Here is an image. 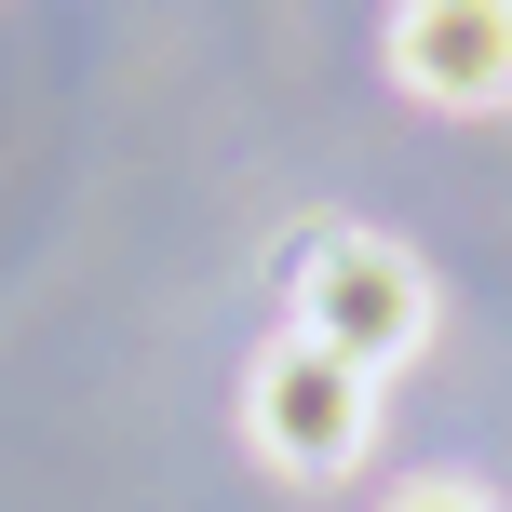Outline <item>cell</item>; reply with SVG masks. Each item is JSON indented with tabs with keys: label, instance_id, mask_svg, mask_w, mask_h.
Here are the masks:
<instances>
[{
	"label": "cell",
	"instance_id": "3957f363",
	"mask_svg": "<svg viewBox=\"0 0 512 512\" xmlns=\"http://www.w3.org/2000/svg\"><path fill=\"white\" fill-rule=\"evenodd\" d=\"M391 81L418 108H499L512 95V0H391Z\"/></svg>",
	"mask_w": 512,
	"mask_h": 512
},
{
	"label": "cell",
	"instance_id": "277c9868",
	"mask_svg": "<svg viewBox=\"0 0 512 512\" xmlns=\"http://www.w3.org/2000/svg\"><path fill=\"white\" fill-rule=\"evenodd\" d=\"M391 512H499L472 472H418V486H391Z\"/></svg>",
	"mask_w": 512,
	"mask_h": 512
},
{
	"label": "cell",
	"instance_id": "6da1fadb",
	"mask_svg": "<svg viewBox=\"0 0 512 512\" xmlns=\"http://www.w3.org/2000/svg\"><path fill=\"white\" fill-rule=\"evenodd\" d=\"M243 445L283 472V486H337V472L378 445V378L324 337H270L243 378Z\"/></svg>",
	"mask_w": 512,
	"mask_h": 512
},
{
	"label": "cell",
	"instance_id": "7a4b0ae2",
	"mask_svg": "<svg viewBox=\"0 0 512 512\" xmlns=\"http://www.w3.org/2000/svg\"><path fill=\"white\" fill-rule=\"evenodd\" d=\"M297 337H324L364 378H391V364H418V337H432V270L391 230H310L297 243Z\"/></svg>",
	"mask_w": 512,
	"mask_h": 512
}]
</instances>
